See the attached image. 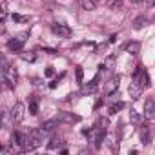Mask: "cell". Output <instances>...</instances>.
<instances>
[{"label":"cell","mask_w":155,"mask_h":155,"mask_svg":"<svg viewBox=\"0 0 155 155\" xmlns=\"http://www.w3.org/2000/svg\"><path fill=\"white\" fill-rule=\"evenodd\" d=\"M17 79H18L17 69L6 58H2V82H4V86L9 88V90H13L15 84H17Z\"/></svg>","instance_id":"1"},{"label":"cell","mask_w":155,"mask_h":155,"mask_svg":"<svg viewBox=\"0 0 155 155\" xmlns=\"http://www.w3.org/2000/svg\"><path fill=\"white\" fill-rule=\"evenodd\" d=\"M24 115H26V106L24 102H15L9 110V117L13 122H22L24 120Z\"/></svg>","instance_id":"2"},{"label":"cell","mask_w":155,"mask_h":155,"mask_svg":"<svg viewBox=\"0 0 155 155\" xmlns=\"http://www.w3.org/2000/svg\"><path fill=\"white\" fill-rule=\"evenodd\" d=\"M55 119L60 124H75V122H81V117L77 115V113H71V111H58Z\"/></svg>","instance_id":"3"},{"label":"cell","mask_w":155,"mask_h":155,"mask_svg":"<svg viewBox=\"0 0 155 155\" xmlns=\"http://www.w3.org/2000/svg\"><path fill=\"white\" fill-rule=\"evenodd\" d=\"M119 82H120V77H119V75L110 77L108 82L104 84V93H106V95H113V93H117V90H119Z\"/></svg>","instance_id":"4"},{"label":"cell","mask_w":155,"mask_h":155,"mask_svg":"<svg viewBox=\"0 0 155 155\" xmlns=\"http://www.w3.org/2000/svg\"><path fill=\"white\" fill-rule=\"evenodd\" d=\"M51 31H53L55 35L62 37V38H69V37L73 35V31H71L66 24H53V26H51Z\"/></svg>","instance_id":"5"},{"label":"cell","mask_w":155,"mask_h":155,"mask_svg":"<svg viewBox=\"0 0 155 155\" xmlns=\"http://www.w3.org/2000/svg\"><path fill=\"white\" fill-rule=\"evenodd\" d=\"M99 77H101V73H97V77H95L93 81H90L88 84H84V82H82V93H84V95H91V93H95V91H97Z\"/></svg>","instance_id":"6"},{"label":"cell","mask_w":155,"mask_h":155,"mask_svg":"<svg viewBox=\"0 0 155 155\" xmlns=\"http://www.w3.org/2000/svg\"><path fill=\"white\" fill-rule=\"evenodd\" d=\"M142 90H144V88H142L139 82H131L130 88H128V93H130V97H131L133 101H137V99L142 95Z\"/></svg>","instance_id":"7"},{"label":"cell","mask_w":155,"mask_h":155,"mask_svg":"<svg viewBox=\"0 0 155 155\" xmlns=\"http://www.w3.org/2000/svg\"><path fill=\"white\" fill-rule=\"evenodd\" d=\"M144 119H155V101H146L144 102Z\"/></svg>","instance_id":"8"},{"label":"cell","mask_w":155,"mask_h":155,"mask_svg":"<svg viewBox=\"0 0 155 155\" xmlns=\"http://www.w3.org/2000/svg\"><path fill=\"white\" fill-rule=\"evenodd\" d=\"M24 42H26V40H22L20 37H15V38H11V40L8 42V49H9V51H22Z\"/></svg>","instance_id":"9"},{"label":"cell","mask_w":155,"mask_h":155,"mask_svg":"<svg viewBox=\"0 0 155 155\" xmlns=\"http://www.w3.org/2000/svg\"><path fill=\"white\" fill-rule=\"evenodd\" d=\"M106 144L111 151H119V137L117 135H106Z\"/></svg>","instance_id":"10"},{"label":"cell","mask_w":155,"mask_h":155,"mask_svg":"<svg viewBox=\"0 0 155 155\" xmlns=\"http://www.w3.org/2000/svg\"><path fill=\"white\" fill-rule=\"evenodd\" d=\"M131 26H133V29H142V28L148 26V18H146L144 15H140V17H137V18L131 22Z\"/></svg>","instance_id":"11"},{"label":"cell","mask_w":155,"mask_h":155,"mask_svg":"<svg viewBox=\"0 0 155 155\" xmlns=\"http://www.w3.org/2000/svg\"><path fill=\"white\" fill-rule=\"evenodd\" d=\"M81 8L84 11H95L97 9V2L95 0H81Z\"/></svg>","instance_id":"12"},{"label":"cell","mask_w":155,"mask_h":155,"mask_svg":"<svg viewBox=\"0 0 155 155\" xmlns=\"http://www.w3.org/2000/svg\"><path fill=\"white\" fill-rule=\"evenodd\" d=\"M126 51H128L130 55L140 53V42H128V44H126Z\"/></svg>","instance_id":"13"},{"label":"cell","mask_w":155,"mask_h":155,"mask_svg":"<svg viewBox=\"0 0 155 155\" xmlns=\"http://www.w3.org/2000/svg\"><path fill=\"white\" fill-rule=\"evenodd\" d=\"M29 113L31 115H37L38 113V99L35 95H31V99H29Z\"/></svg>","instance_id":"14"},{"label":"cell","mask_w":155,"mask_h":155,"mask_svg":"<svg viewBox=\"0 0 155 155\" xmlns=\"http://www.w3.org/2000/svg\"><path fill=\"white\" fill-rule=\"evenodd\" d=\"M142 119H144V115H140L139 111H135V110H131V111H130V120H131L133 124H137V126H139V124H142Z\"/></svg>","instance_id":"15"},{"label":"cell","mask_w":155,"mask_h":155,"mask_svg":"<svg viewBox=\"0 0 155 155\" xmlns=\"http://www.w3.org/2000/svg\"><path fill=\"white\" fill-rule=\"evenodd\" d=\"M95 126L101 128V130H108V128H110V119H108V117H99Z\"/></svg>","instance_id":"16"},{"label":"cell","mask_w":155,"mask_h":155,"mask_svg":"<svg viewBox=\"0 0 155 155\" xmlns=\"http://www.w3.org/2000/svg\"><path fill=\"white\" fill-rule=\"evenodd\" d=\"M58 122H57V119H53V120H46V122H42V130L44 131H51V130H55V126H57Z\"/></svg>","instance_id":"17"},{"label":"cell","mask_w":155,"mask_h":155,"mask_svg":"<svg viewBox=\"0 0 155 155\" xmlns=\"http://www.w3.org/2000/svg\"><path fill=\"white\" fill-rule=\"evenodd\" d=\"M122 108H124V102H115V104L110 106V113H111V115H117Z\"/></svg>","instance_id":"18"},{"label":"cell","mask_w":155,"mask_h":155,"mask_svg":"<svg viewBox=\"0 0 155 155\" xmlns=\"http://www.w3.org/2000/svg\"><path fill=\"white\" fill-rule=\"evenodd\" d=\"M20 57H22V60H26V62H35V58H37V55H35V53H31V51L20 53Z\"/></svg>","instance_id":"19"},{"label":"cell","mask_w":155,"mask_h":155,"mask_svg":"<svg viewBox=\"0 0 155 155\" xmlns=\"http://www.w3.org/2000/svg\"><path fill=\"white\" fill-rule=\"evenodd\" d=\"M75 77H77V82H79V84L84 82V71H82V68H77L75 69Z\"/></svg>","instance_id":"20"},{"label":"cell","mask_w":155,"mask_h":155,"mask_svg":"<svg viewBox=\"0 0 155 155\" xmlns=\"http://www.w3.org/2000/svg\"><path fill=\"white\" fill-rule=\"evenodd\" d=\"M150 137H151V135H150L148 130H140V142H142V144H148V142H150Z\"/></svg>","instance_id":"21"},{"label":"cell","mask_w":155,"mask_h":155,"mask_svg":"<svg viewBox=\"0 0 155 155\" xmlns=\"http://www.w3.org/2000/svg\"><path fill=\"white\" fill-rule=\"evenodd\" d=\"M6 17H8V4L6 0H2V24H6Z\"/></svg>","instance_id":"22"},{"label":"cell","mask_w":155,"mask_h":155,"mask_svg":"<svg viewBox=\"0 0 155 155\" xmlns=\"http://www.w3.org/2000/svg\"><path fill=\"white\" fill-rule=\"evenodd\" d=\"M15 22H26V20H29L28 17H20V15H17V13H13V17H11Z\"/></svg>","instance_id":"23"},{"label":"cell","mask_w":155,"mask_h":155,"mask_svg":"<svg viewBox=\"0 0 155 155\" xmlns=\"http://www.w3.org/2000/svg\"><path fill=\"white\" fill-rule=\"evenodd\" d=\"M60 79H64V75H60V77H57V79H55L53 82H49V88H51V90H55V88L58 86V81H60Z\"/></svg>","instance_id":"24"},{"label":"cell","mask_w":155,"mask_h":155,"mask_svg":"<svg viewBox=\"0 0 155 155\" xmlns=\"http://www.w3.org/2000/svg\"><path fill=\"white\" fill-rule=\"evenodd\" d=\"M113 62H115V55L108 57V58H106V68H111V66H113Z\"/></svg>","instance_id":"25"},{"label":"cell","mask_w":155,"mask_h":155,"mask_svg":"<svg viewBox=\"0 0 155 155\" xmlns=\"http://www.w3.org/2000/svg\"><path fill=\"white\" fill-rule=\"evenodd\" d=\"M58 146H60V140H58V139H53V142H49V146H48V148H49V150H53V148H58Z\"/></svg>","instance_id":"26"},{"label":"cell","mask_w":155,"mask_h":155,"mask_svg":"<svg viewBox=\"0 0 155 155\" xmlns=\"http://www.w3.org/2000/svg\"><path fill=\"white\" fill-rule=\"evenodd\" d=\"M44 75H46V77H53V75H55V69H53V68H46Z\"/></svg>","instance_id":"27"},{"label":"cell","mask_w":155,"mask_h":155,"mask_svg":"<svg viewBox=\"0 0 155 155\" xmlns=\"http://www.w3.org/2000/svg\"><path fill=\"white\" fill-rule=\"evenodd\" d=\"M102 104H104V101H102V99H99V101L95 102V106H93V108H95V110H99V108H101Z\"/></svg>","instance_id":"28"},{"label":"cell","mask_w":155,"mask_h":155,"mask_svg":"<svg viewBox=\"0 0 155 155\" xmlns=\"http://www.w3.org/2000/svg\"><path fill=\"white\" fill-rule=\"evenodd\" d=\"M117 38H119L117 35H111V37H110V44H115V42H117Z\"/></svg>","instance_id":"29"},{"label":"cell","mask_w":155,"mask_h":155,"mask_svg":"<svg viewBox=\"0 0 155 155\" xmlns=\"http://www.w3.org/2000/svg\"><path fill=\"white\" fill-rule=\"evenodd\" d=\"M44 51H48V53H49V55H55V53H57V51H55V49H51V48H46V49H44Z\"/></svg>","instance_id":"30"},{"label":"cell","mask_w":155,"mask_h":155,"mask_svg":"<svg viewBox=\"0 0 155 155\" xmlns=\"http://www.w3.org/2000/svg\"><path fill=\"white\" fill-rule=\"evenodd\" d=\"M131 4H139V2H142V0H130Z\"/></svg>","instance_id":"31"}]
</instances>
